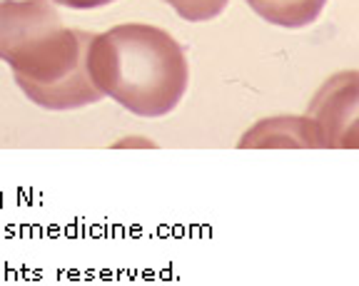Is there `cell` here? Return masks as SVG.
I'll list each match as a JSON object with an SVG mask.
<instances>
[{
  "instance_id": "6da1fadb",
  "label": "cell",
  "mask_w": 359,
  "mask_h": 286,
  "mask_svg": "<svg viewBox=\"0 0 359 286\" xmlns=\"http://www.w3.org/2000/svg\"><path fill=\"white\" fill-rule=\"evenodd\" d=\"M90 38L67 30L48 0L0 3V60L35 105L70 110L102 100L85 68Z\"/></svg>"
},
{
  "instance_id": "3957f363",
  "label": "cell",
  "mask_w": 359,
  "mask_h": 286,
  "mask_svg": "<svg viewBox=\"0 0 359 286\" xmlns=\"http://www.w3.org/2000/svg\"><path fill=\"white\" fill-rule=\"evenodd\" d=\"M267 23L282 28H302L317 20L327 0H247Z\"/></svg>"
},
{
  "instance_id": "5b68a950",
  "label": "cell",
  "mask_w": 359,
  "mask_h": 286,
  "mask_svg": "<svg viewBox=\"0 0 359 286\" xmlns=\"http://www.w3.org/2000/svg\"><path fill=\"white\" fill-rule=\"evenodd\" d=\"M57 3L70 8H97V6H107L112 0H57Z\"/></svg>"
},
{
  "instance_id": "7a4b0ae2",
  "label": "cell",
  "mask_w": 359,
  "mask_h": 286,
  "mask_svg": "<svg viewBox=\"0 0 359 286\" xmlns=\"http://www.w3.org/2000/svg\"><path fill=\"white\" fill-rule=\"evenodd\" d=\"M85 68L102 97L140 117H165L187 90L185 50L155 25L130 23L93 35Z\"/></svg>"
},
{
  "instance_id": "277c9868",
  "label": "cell",
  "mask_w": 359,
  "mask_h": 286,
  "mask_svg": "<svg viewBox=\"0 0 359 286\" xmlns=\"http://www.w3.org/2000/svg\"><path fill=\"white\" fill-rule=\"evenodd\" d=\"M165 3H170L180 13V17H185L190 23L212 20L227 8V0H165Z\"/></svg>"
}]
</instances>
